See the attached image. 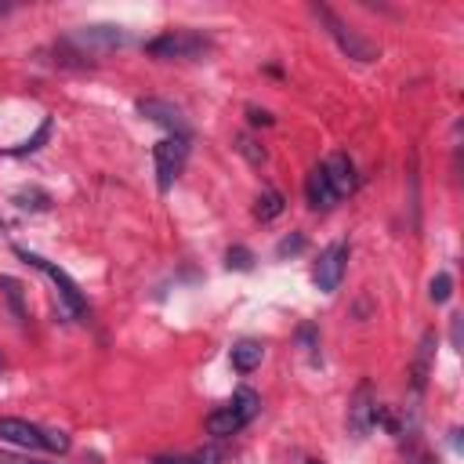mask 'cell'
I'll return each instance as SVG.
<instances>
[{
	"mask_svg": "<svg viewBox=\"0 0 464 464\" xmlns=\"http://www.w3.org/2000/svg\"><path fill=\"white\" fill-rule=\"evenodd\" d=\"M258 410H261L258 392L240 388L225 406H218L214 414H207V432H211L214 439H229V435H236L240 428H247V424L258 417Z\"/></svg>",
	"mask_w": 464,
	"mask_h": 464,
	"instance_id": "6da1fadb",
	"label": "cell"
},
{
	"mask_svg": "<svg viewBox=\"0 0 464 464\" xmlns=\"http://www.w3.org/2000/svg\"><path fill=\"white\" fill-rule=\"evenodd\" d=\"M313 12H316V19L327 26V33L338 41V48L349 55V59H356V62H374L378 55H381V48L374 44V41H367L359 30H352L338 12H331L327 5H313Z\"/></svg>",
	"mask_w": 464,
	"mask_h": 464,
	"instance_id": "7a4b0ae2",
	"label": "cell"
},
{
	"mask_svg": "<svg viewBox=\"0 0 464 464\" xmlns=\"http://www.w3.org/2000/svg\"><path fill=\"white\" fill-rule=\"evenodd\" d=\"M145 51L152 59H164V62H189V59H200L211 51V37L196 33V30H171V33H160L145 44Z\"/></svg>",
	"mask_w": 464,
	"mask_h": 464,
	"instance_id": "3957f363",
	"label": "cell"
},
{
	"mask_svg": "<svg viewBox=\"0 0 464 464\" xmlns=\"http://www.w3.org/2000/svg\"><path fill=\"white\" fill-rule=\"evenodd\" d=\"M15 254L26 261V265H33V268H41L55 287H59V297L66 301V308H69V313L73 316H87L91 313V308H87V297H84V290H80V283L66 272V268H59L55 261H48V258H41V254H33V250H26V247H15Z\"/></svg>",
	"mask_w": 464,
	"mask_h": 464,
	"instance_id": "277c9868",
	"label": "cell"
},
{
	"mask_svg": "<svg viewBox=\"0 0 464 464\" xmlns=\"http://www.w3.org/2000/svg\"><path fill=\"white\" fill-rule=\"evenodd\" d=\"M186 160H189V138L171 134V138L157 141V149H152V164H157V189L160 193H168L175 186V178L182 175Z\"/></svg>",
	"mask_w": 464,
	"mask_h": 464,
	"instance_id": "5b68a950",
	"label": "cell"
},
{
	"mask_svg": "<svg viewBox=\"0 0 464 464\" xmlns=\"http://www.w3.org/2000/svg\"><path fill=\"white\" fill-rule=\"evenodd\" d=\"M66 44L87 59V51H113V48L131 44V33L123 26H84L73 37H66Z\"/></svg>",
	"mask_w": 464,
	"mask_h": 464,
	"instance_id": "8992f818",
	"label": "cell"
},
{
	"mask_svg": "<svg viewBox=\"0 0 464 464\" xmlns=\"http://www.w3.org/2000/svg\"><path fill=\"white\" fill-rule=\"evenodd\" d=\"M345 265H349V243H331L323 254H320V261H316V268H313V279H316V287L323 290V294H334L338 287H341V276H345Z\"/></svg>",
	"mask_w": 464,
	"mask_h": 464,
	"instance_id": "52a82bcc",
	"label": "cell"
},
{
	"mask_svg": "<svg viewBox=\"0 0 464 464\" xmlns=\"http://www.w3.org/2000/svg\"><path fill=\"white\" fill-rule=\"evenodd\" d=\"M138 113H141L145 120H152V123L175 131V138H189V120H186V113H182L178 105L164 102V98H141V102H138Z\"/></svg>",
	"mask_w": 464,
	"mask_h": 464,
	"instance_id": "ba28073f",
	"label": "cell"
},
{
	"mask_svg": "<svg viewBox=\"0 0 464 464\" xmlns=\"http://www.w3.org/2000/svg\"><path fill=\"white\" fill-rule=\"evenodd\" d=\"M374 417H378V399H374L370 381H363V385L356 388V396H352V406H349V428H352V435H356V439L370 435V432L378 428Z\"/></svg>",
	"mask_w": 464,
	"mask_h": 464,
	"instance_id": "9c48e42d",
	"label": "cell"
},
{
	"mask_svg": "<svg viewBox=\"0 0 464 464\" xmlns=\"http://www.w3.org/2000/svg\"><path fill=\"white\" fill-rule=\"evenodd\" d=\"M0 442H12L19 450H44V428L23 417H0Z\"/></svg>",
	"mask_w": 464,
	"mask_h": 464,
	"instance_id": "30bf717a",
	"label": "cell"
},
{
	"mask_svg": "<svg viewBox=\"0 0 464 464\" xmlns=\"http://www.w3.org/2000/svg\"><path fill=\"white\" fill-rule=\"evenodd\" d=\"M323 171H327V182H331V189L338 193V200L349 196V193L359 186L356 164L345 157V152H334V157H327V160H323Z\"/></svg>",
	"mask_w": 464,
	"mask_h": 464,
	"instance_id": "8fae6325",
	"label": "cell"
},
{
	"mask_svg": "<svg viewBox=\"0 0 464 464\" xmlns=\"http://www.w3.org/2000/svg\"><path fill=\"white\" fill-rule=\"evenodd\" d=\"M305 200H308V207H313V211H331L338 204V193L331 189L323 164H316L313 171H308V178H305Z\"/></svg>",
	"mask_w": 464,
	"mask_h": 464,
	"instance_id": "7c38bea8",
	"label": "cell"
},
{
	"mask_svg": "<svg viewBox=\"0 0 464 464\" xmlns=\"http://www.w3.org/2000/svg\"><path fill=\"white\" fill-rule=\"evenodd\" d=\"M261 359H265L261 341H240V345H232V367H236L240 374L258 370V367H261Z\"/></svg>",
	"mask_w": 464,
	"mask_h": 464,
	"instance_id": "4fadbf2b",
	"label": "cell"
},
{
	"mask_svg": "<svg viewBox=\"0 0 464 464\" xmlns=\"http://www.w3.org/2000/svg\"><path fill=\"white\" fill-rule=\"evenodd\" d=\"M283 193H276V189H265L261 196H258V204H254V218L258 222H272V218H279L283 214Z\"/></svg>",
	"mask_w": 464,
	"mask_h": 464,
	"instance_id": "5bb4252c",
	"label": "cell"
},
{
	"mask_svg": "<svg viewBox=\"0 0 464 464\" xmlns=\"http://www.w3.org/2000/svg\"><path fill=\"white\" fill-rule=\"evenodd\" d=\"M51 127H55V120H51V116H44L41 131H37L33 138H26L23 145H15V149H12V157H26V152H37V149H41V145H44V141L51 138Z\"/></svg>",
	"mask_w": 464,
	"mask_h": 464,
	"instance_id": "9a60e30c",
	"label": "cell"
},
{
	"mask_svg": "<svg viewBox=\"0 0 464 464\" xmlns=\"http://www.w3.org/2000/svg\"><path fill=\"white\" fill-rule=\"evenodd\" d=\"M432 345H435V334H424V338H421V352H417V367H414V385H417V392L424 388V378H428V359H432Z\"/></svg>",
	"mask_w": 464,
	"mask_h": 464,
	"instance_id": "2e32d148",
	"label": "cell"
},
{
	"mask_svg": "<svg viewBox=\"0 0 464 464\" xmlns=\"http://www.w3.org/2000/svg\"><path fill=\"white\" fill-rule=\"evenodd\" d=\"M450 294H453V276H450V272L432 276V283H428V297H432L435 305H446V301H450Z\"/></svg>",
	"mask_w": 464,
	"mask_h": 464,
	"instance_id": "e0dca14e",
	"label": "cell"
},
{
	"mask_svg": "<svg viewBox=\"0 0 464 464\" xmlns=\"http://www.w3.org/2000/svg\"><path fill=\"white\" fill-rule=\"evenodd\" d=\"M0 287H5V294H8V301H12V308H15V316L26 320V308H23V283L12 279V276H0Z\"/></svg>",
	"mask_w": 464,
	"mask_h": 464,
	"instance_id": "ac0fdd59",
	"label": "cell"
},
{
	"mask_svg": "<svg viewBox=\"0 0 464 464\" xmlns=\"http://www.w3.org/2000/svg\"><path fill=\"white\" fill-rule=\"evenodd\" d=\"M225 265H229V268H240V272H247V268L254 265V254H250L247 247H232V250L225 254Z\"/></svg>",
	"mask_w": 464,
	"mask_h": 464,
	"instance_id": "d6986e66",
	"label": "cell"
},
{
	"mask_svg": "<svg viewBox=\"0 0 464 464\" xmlns=\"http://www.w3.org/2000/svg\"><path fill=\"white\" fill-rule=\"evenodd\" d=\"M44 450L66 453V450H69V435H66V432H55V428H44Z\"/></svg>",
	"mask_w": 464,
	"mask_h": 464,
	"instance_id": "ffe728a7",
	"label": "cell"
},
{
	"mask_svg": "<svg viewBox=\"0 0 464 464\" xmlns=\"http://www.w3.org/2000/svg\"><path fill=\"white\" fill-rule=\"evenodd\" d=\"M240 152H243V157H247L254 168H261V164H265V149H258V145H254V138H247V134L240 138Z\"/></svg>",
	"mask_w": 464,
	"mask_h": 464,
	"instance_id": "44dd1931",
	"label": "cell"
},
{
	"mask_svg": "<svg viewBox=\"0 0 464 464\" xmlns=\"http://www.w3.org/2000/svg\"><path fill=\"white\" fill-rule=\"evenodd\" d=\"M297 338L305 341V349H308V356H313V363H320V356H316V349H320V341H316V338H320V334H316V327H313V323H305V327L297 331Z\"/></svg>",
	"mask_w": 464,
	"mask_h": 464,
	"instance_id": "7402d4cb",
	"label": "cell"
},
{
	"mask_svg": "<svg viewBox=\"0 0 464 464\" xmlns=\"http://www.w3.org/2000/svg\"><path fill=\"white\" fill-rule=\"evenodd\" d=\"M301 250H305V236H301V232L287 236V240L276 247V254H279V258H290V254H301Z\"/></svg>",
	"mask_w": 464,
	"mask_h": 464,
	"instance_id": "603a6c76",
	"label": "cell"
},
{
	"mask_svg": "<svg viewBox=\"0 0 464 464\" xmlns=\"http://www.w3.org/2000/svg\"><path fill=\"white\" fill-rule=\"evenodd\" d=\"M247 116H250V123H254V127H258V123H261V127H268V123H272V116H268L265 109H254V105L247 109Z\"/></svg>",
	"mask_w": 464,
	"mask_h": 464,
	"instance_id": "cb8c5ba5",
	"label": "cell"
},
{
	"mask_svg": "<svg viewBox=\"0 0 464 464\" xmlns=\"http://www.w3.org/2000/svg\"><path fill=\"white\" fill-rule=\"evenodd\" d=\"M0 464H51V460H30V457H15V453H0Z\"/></svg>",
	"mask_w": 464,
	"mask_h": 464,
	"instance_id": "d4e9b609",
	"label": "cell"
},
{
	"mask_svg": "<svg viewBox=\"0 0 464 464\" xmlns=\"http://www.w3.org/2000/svg\"><path fill=\"white\" fill-rule=\"evenodd\" d=\"M157 464H196V457H160Z\"/></svg>",
	"mask_w": 464,
	"mask_h": 464,
	"instance_id": "484cf974",
	"label": "cell"
},
{
	"mask_svg": "<svg viewBox=\"0 0 464 464\" xmlns=\"http://www.w3.org/2000/svg\"><path fill=\"white\" fill-rule=\"evenodd\" d=\"M453 345H460V316H453Z\"/></svg>",
	"mask_w": 464,
	"mask_h": 464,
	"instance_id": "4316f807",
	"label": "cell"
},
{
	"mask_svg": "<svg viewBox=\"0 0 464 464\" xmlns=\"http://www.w3.org/2000/svg\"><path fill=\"white\" fill-rule=\"evenodd\" d=\"M305 464H320V460H305Z\"/></svg>",
	"mask_w": 464,
	"mask_h": 464,
	"instance_id": "83f0119b",
	"label": "cell"
}]
</instances>
